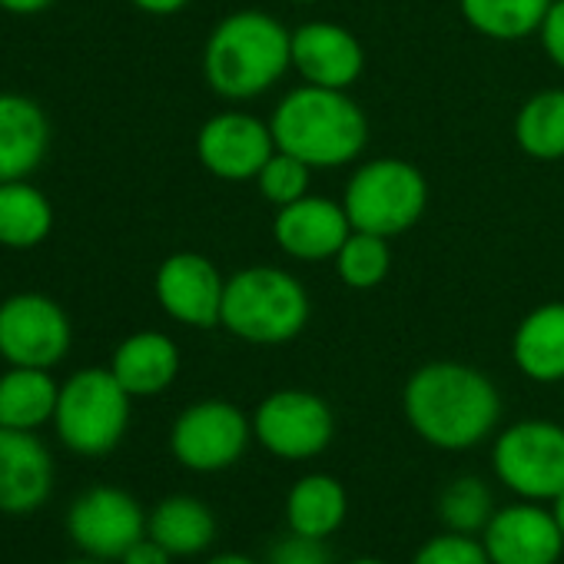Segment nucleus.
<instances>
[{"instance_id": "f257e3e1", "label": "nucleus", "mask_w": 564, "mask_h": 564, "mask_svg": "<svg viewBox=\"0 0 564 564\" xmlns=\"http://www.w3.org/2000/svg\"><path fill=\"white\" fill-rule=\"evenodd\" d=\"M402 409L419 438L445 452L475 448L501 415L495 382L462 362H429L402 389Z\"/></svg>"}, {"instance_id": "f03ea898", "label": "nucleus", "mask_w": 564, "mask_h": 564, "mask_svg": "<svg viewBox=\"0 0 564 564\" xmlns=\"http://www.w3.org/2000/svg\"><path fill=\"white\" fill-rule=\"evenodd\" d=\"M275 150L293 153L313 170H339L369 143V120L346 90L303 84L290 90L269 120Z\"/></svg>"}, {"instance_id": "7ed1b4c3", "label": "nucleus", "mask_w": 564, "mask_h": 564, "mask_svg": "<svg viewBox=\"0 0 564 564\" xmlns=\"http://www.w3.org/2000/svg\"><path fill=\"white\" fill-rule=\"evenodd\" d=\"M293 67V31L272 14L236 11L223 18L203 47V77L226 100H252Z\"/></svg>"}, {"instance_id": "20e7f679", "label": "nucleus", "mask_w": 564, "mask_h": 564, "mask_svg": "<svg viewBox=\"0 0 564 564\" xmlns=\"http://www.w3.org/2000/svg\"><path fill=\"white\" fill-rule=\"evenodd\" d=\"M310 323L306 286L286 269L246 265L226 279L219 326L252 346H282Z\"/></svg>"}, {"instance_id": "39448f33", "label": "nucleus", "mask_w": 564, "mask_h": 564, "mask_svg": "<svg viewBox=\"0 0 564 564\" xmlns=\"http://www.w3.org/2000/svg\"><path fill=\"white\" fill-rule=\"evenodd\" d=\"M130 392L110 369H80L61 386L54 429L57 438L84 455H110L130 429Z\"/></svg>"}, {"instance_id": "423d86ee", "label": "nucleus", "mask_w": 564, "mask_h": 564, "mask_svg": "<svg viewBox=\"0 0 564 564\" xmlns=\"http://www.w3.org/2000/svg\"><path fill=\"white\" fill-rule=\"evenodd\" d=\"M343 206L349 213L352 229L392 239L422 219L429 206V183L415 163L382 156L362 163L349 176Z\"/></svg>"}, {"instance_id": "0eeeda50", "label": "nucleus", "mask_w": 564, "mask_h": 564, "mask_svg": "<svg viewBox=\"0 0 564 564\" xmlns=\"http://www.w3.org/2000/svg\"><path fill=\"white\" fill-rule=\"evenodd\" d=\"M491 465L524 501H554L564 491V429L544 419L514 422L498 435Z\"/></svg>"}, {"instance_id": "6e6552de", "label": "nucleus", "mask_w": 564, "mask_h": 564, "mask_svg": "<svg viewBox=\"0 0 564 564\" xmlns=\"http://www.w3.org/2000/svg\"><path fill=\"white\" fill-rule=\"evenodd\" d=\"M256 442L286 462H306L329 448L336 419L326 399L306 389H279L265 395L252 415Z\"/></svg>"}, {"instance_id": "1a4fd4ad", "label": "nucleus", "mask_w": 564, "mask_h": 564, "mask_svg": "<svg viewBox=\"0 0 564 564\" xmlns=\"http://www.w3.org/2000/svg\"><path fill=\"white\" fill-rule=\"evenodd\" d=\"M74 326L64 306L44 293H14L0 303V359L8 366L54 369L67 359Z\"/></svg>"}, {"instance_id": "9d476101", "label": "nucleus", "mask_w": 564, "mask_h": 564, "mask_svg": "<svg viewBox=\"0 0 564 564\" xmlns=\"http://www.w3.org/2000/svg\"><path fill=\"white\" fill-rule=\"evenodd\" d=\"M252 422L226 399H203L180 412L170 432L176 462L189 471H223L236 465L249 445Z\"/></svg>"}, {"instance_id": "9b49d317", "label": "nucleus", "mask_w": 564, "mask_h": 564, "mask_svg": "<svg viewBox=\"0 0 564 564\" xmlns=\"http://www.w3.org/2000/svg\"><path fill=\"white\" fill-rule=\"evenodd\" d=\"M67 534L84 554L120 561L147 534V514L130 491L94 485L70 505Z\"/></svg>"}, {"instance_id": "f8f14e48", "label": "nucleus", "mask_w": 564, "mask_h": 564, "mask_svg": "<svg viewBox=\"0 0 564 564\" xmlns=\"http://www.w3.org/2000/svg\"><path fill=\"white\" fill-rule=\"evenodd\" d=\"M153 293L170 319L189 329H213L219 326L226 279L203 252H173L153 275Z\"/></svg>"}, {"instance_id": "ddd939ff", "label": "nucleus", "mask_w": 564, "mask_h": 564, "mask_svg": "<svg viewBox=\"0 0 564 564\" xmlns=\"http://www.w3.org/2000/svg\"><path fill=\"white\" fill-rule=\"evenodd\" d=\"M275 153V140L269 123L252 113H216L196 133V156L206 173L239 183L256 180L265 160Z\"/></svg>"}, {"instance_id": "4468645a", "label": "nucleus", "mask_w": 564, "mask_h": 564, "mask_svg": "<svg viewBox=\"0 0 564 564\" xmlns=\"http://www.w3.org/2000/svg\"><path fill=\"white\" fill-rule=\"evenodd\" d=\"M491 564H557L564 534L551 511L534 501L508 505L491 514L481 531Z\"/></svg>"}, {"instance_id": "2eb2a0df", "label": "nucleus", "mask_w": 564, "mask_h": 564, "mask_svg": "<svg viewBox=\"0 0 564 564\" xmlns=\"http://www.w3.org/2000/svg\"><path fill=\"white\" fill-rule=\"evenodd\" d=\"M293 70L303 84L349 90L366 70V51L343 24L310 21L293 31Z\"/></svg>"}, {"instance_id": "dca6fc26", "label": "nucleus", "mask_w": 564, "mask_h": 564, "mask_svg": "<svg viewBox=\"0 0 564 564\" xmlns=\"http://www.w3.org/2000/svg\"><path fill=\"white\" fill-rule=\"evenodd\" d=\"M349 232H352V223H349L346 206L326 196H310V193L290 206H279L272 219V236L279 249L303 262L336 259Z\"/></svg>"}, {"instance_id": "f3484780", "label": "nucleus", "mask_w": 564, "mask_h": 564, "mask_svg": "<svg viewBox=\"0 0 564 564\" xmlns=\"http://www.w3.org/2000/svg\"><path fill=\"white\" fill-rule=\"evenodd\" d=\"M54 491V458L37 432L0 425V511L31 514Z\"/></svg>"}, {"instance_id": "a211bd4d", "label": "nucleus", "mask_w": 564, "mask_h": 564, "mask_svg": "<svg viewBox=\"0 0 564 564\" xmlns=\"http://www.w3.org/2000/svg\"><path fill=\"white\" fill-rule=\"evenodd\" d=\"M51 150L47 110L28 94H0V183L28 180Z\"/></svg>"}, {"instance_id": "6ab92c4d", "label": "nucleus", "mask_w": 564, "mask_h": 564, "mask_svg": "<svg viewBox=\"0 0 564 564\" xmlns=\"http://www.w3.org/2000/svg\"><path fill=\"white\" fill-rule=\"evenodd\" d=\"M110 372L133 399L166 392L180 376V349L170 336L143 329L127 336L110 359Z\"/></svg>"}, {"instance_id": "aec40b11", "label": "nucleus", "mask_w": 564, "mask_h": 564, "mask_svg": "<svg viewBox=\"0 0 564 564\" xmlns=\"http://www.w3.org/2000/svg\"><path fill=\"white\" fill-rule=\"evenodd\" d=\"M511 356L531 382H564V303L531 310L514 329Z\"/></svg>"}, {"instance_id": "412c9836", "label": "nucleus", "mask_w": 564, "mask_h": 564, "mask_svg": "<svg viewBox=\"0 0 564 564\" xmlns=\"http://www.w3.org/2000/svg\"><path fill=\"white\" fill-rule=\"evenodd\" d=\"M57 399L61 386L54 382L51 369L11 366L0 376V425L37 432L41 425L54 422Z\"/></svg>"}, {"instance_id": "4be33fe9", "label": "nucleus", "mask_w": 564, "mask_h": 564, "mask_svg": "<svg viewBox=\"0 0 564 564\" xmlns=\"http://www.w3.org/2000/svg\"><path fill=\"white\" fill-rule=\"evenodd\" d=\"M147 534L160 541L173 557H193L216 541V518L199 498L170 495L150 511Z\"/></svg>"}, {"instance_id": "5701e85b", "label": "nucleus", "mask_w": 564, "mask_h": 564, "mask_svg": "<svg viewBox=\"0 0 564 564\" xmlns=\"http://www.w3.org/2000/svg\"><path fill=\"white\" fill-rule=\"evenodd\" d=\"M54 232V206L31 180L0 183V246L37 249Z\"/></svg>"}, {"instance_id": "b1692460", "label": "nucleus", "mask_w": 564, "mask_h": 564, "mask_svg": "<svg viewBox=\"0 0 564 564\" xmlns=\"http://www.w3.org/2000/svg\"><path fill=\"white\" fill-rule=\"evenodd\" d=\"M346 511H349V495L333 475H306L290 488L286 498L290 531L319 541H326L343 528Z\"/></svg>"}, {"instance_id": "393cba45", "label": "nucleus", "mask_w": 564, "mask_h": 564, "mask_svg": "<svg viewBox=\"0 0 564 564\" xmlns=\"http://www.w3.org/2000/svg\"><path fill=\"white\" fill-rule=\"evenodd\" d=\"M458 8L475 34L514 44L541 31L551 0H458Z\"/></svg>"}, {"instance_id": "a878e982", "label": "nucleus", "mask_w": 564, "mask_h": 564, "mask_svg": "<svg viewBox=\"0 0 564 564\" xmlns=\"http://www.w3.org/2000/svg\"><path fill=\"white\" fill-rule=\"evenodd\" d=\"M518 147L534 160L564 156V90H541L518 110L514 120Z\"/></svg>"}, {"instance_id": "bb28decb", "label": "nucleus", "mask_w": 564, "mask_h": 564, "mask_svg": "<svg viewBox=\"0 0 564 564\" xmlns=\"http://www.w3.org/2000/svg\"><path fill=\"white\" fill-rule=\"evenodd\" d=\"M392 269V249L386 236L352 229L336 252V272L349 290H372Z\"/></svg>"}, {"instance_id": "cd10ccee", "label": "nucleus", "mask_w": 564, "mask_h": 564, "mask_svg": "<svg viewBox=\"0 0 564 564\" xmlns=\"http://www.w3.org/2000/svg\"><path fill=\"white\" fill-rule=\"evenodd\" d=\"M438 514L448 524V531H458V534L485 531V524L495 514L491 491L478 478H455L438 498Z\"/></svg>"}, {"instance_id": "c85d7f7f", "label": "nucleus", "mask_w": 564, "mask_h": 564, "mask_svg": "<svg viewBox=\"0 0 564 564\" xmlns=\"http://www.w3.org/2000/svg\"><path fill=\"white\" fill-rule=\"evenodd\" d=\"M310 176H313V166H306L293 153L275 150L265 160V166L259 170L256 186H259V196L265 203H272V206H290V203H296V199H303L310 193Z\"/></svg>"}, {"instance_id": "c756f323", "label": "nucleus", "mask_w": 564, "mask_h": 564, "mask_svg": "<svg viewBox=\"0 0 564 564\" xmlns=\"http://www.w3.org/2000/svg\"><path fill=\"white\" fill-rule=\"evenodd\" d=\"M412 564H491V557L485 544L475 541L471 534L445 531V534L429 538L412 557Z\"/></svg>"}, {"instance_id": "7c9ffc66", "label": "nucleus", "mask_w": 564, "mask_h": 564, "mask_svg": "<svg viewBox=\"0 0 564 564\" xmlns=\"http://www.w3.org/2000/svg\"><path fill=\"white\" fill-rule=\"evenodd\" d=\"M269 564H336V561L326 541L290 531V538L275 541V547L269 551Z\"/></svg>"}, {"instance_id": "2f4dec72", "label": "nucleus", "mask_w": 564, "mask_h": 564, "mask_svg": "<svg viewBox=\"0 0 564 564\" xmlns=\"http://www.w3.org/2000/svg\"><path fill=\"white\" fill-rule=\"evenodd\" d=\"M538 37H541V47H544L547 61L564 70V0H551Z\"/></svg>"}, {"instance_id": "473e14b6", "label": "nucleus", "mask_w": 564, "mask_h": 564, "mask_svg": "<svg viewBox=\"0 0 564 564\" xmlns=\"http://www.w3.org/2000/svg\"><path fill=\"white\" fill-rule=\"evenodd\" d=\"M173 561V554L160 544V541H153L150 534H143L123 557H120V564H170Z\"/></svg>"}, {"instance_id": "72a5a7b5", "label": "nucleus", "mask_w": 564, "mask_h": 564, "mask_svg": "<svg viewBox=\"0 0 564 564\" xmlns=\"http://www.w3.org/2000/svg\"><path fill=\"white\" fill-rule=\"evenodd\" d=\"M130 4L137 11L150 14V18H173V14H180L189 4V0H130Z\"/></svg>"}, {"instance_id": "f704fd0d", "label": "nucleus", "mask_w": 564, "mask_h": 564, "mask_svg": "<svg viewBox=\"0 0 564 564\" xmlns=\"http://www.w3.org/2000/svg\"><path fill=\"white\" fill-rule=\"evenodd\" d=\"M54 8V0H0V11H8L14 18H34Z\"/></svg>"}, {"instance_id": "c9c22d12", "label": "nucleus", "mask_w": 564, "mask_h": 564, "mask_svg": "<svg viewBox=\"0 0 564 564\" xmlns=\"http://www.w3.org/2000/svg\"><path fill=\"white\" fill-rule=\"evenodd\" d=\"M206 564H259V561H252V557H246V554H232V551H226V554L209 557Z\"/></svg>"}, {"instance_id": "e433bc0d", "label": "nucleus", "mask_w": 564, "mask_h": 564, "mask_svg": "<svg viewBox=\"0 0 564 564\" xmlns=\"http://www.w3.org/2000/svg\"><path fill=\"white\" fill-rule=\"evenodd\" d=\"M551 514H554V521H557V528H561V534H564V491L554 498V511H551Z\"/></svg>"}, {"instance_id": "4c0bfd02", "label": "nucleus", "mask_w": 564, "mask_h": 564, "mask_svg": "<svg viewBox=\"0 0 564 564\" xmlns=\"http://www.w3.org/2000/svg\"><path fill=\"white\" fill-rule=\"evenodd\" d=\"M64 564H110V561H104V557H77V561H64Z\"/></svg>"}, {"instance_id": "58836bf2", "label": "nucleus", "mask_w": 564, "mask_h": 564, "mask_svg": "<svg viewBox=\"0 0 564 564\" xmlns=\"http://www.w3.org/2000/svg\"><path fill=\"white\" fill-rule=\"evenodd\" d=\"M352 564H386V561H379V557H359V561H352Z\"/></svg>"}, {"instance_id": "ea45409f", "label": "nucleus", "mask_w": 564, "mask_h": 564, "mask_svg": "<svg viewBox=\"0 0 564 564\" xmlns=\"http://www.w3.org/2000/svg\"><path fill=\"white\" fill-rule=\"evenodd\" d=\"M293 4H316V0H293Z\"/></svg>"}]
</instances>
